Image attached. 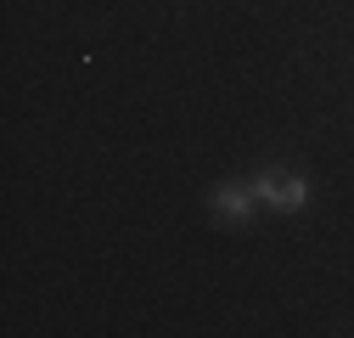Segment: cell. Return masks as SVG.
<instances>
[{"label": "cell", "instance_id": "7a4b0ae2", "mask_svg": "<svg viewBox=\"0 0 354 338\" xmlns=\"http://www.w3.org/2000/svg\"><path fill=\"white\" fill-rule=\"evenodd\" d=\"M253 208H259V186H253V181H219V186H214V215H219V220L242 226Z\"/></svg>", "mask_w": 354, "mask_h": 338}, {"label": "cell", "instance_id": "6da1fadb", "mask_svg": "<svg viewBox=\"0 0 354 338\" xmlns=\"http://www.w3.org/2000/svg\"><path fill=\"white\" fill-rule=\"evenodd\" d=\"M253 186H259V203L281 208V215H298V208L309 203V181L304 175H287V169H259Z\"/></svg>", "mask_w": 354, "mask_h": 338}]
</instances>
